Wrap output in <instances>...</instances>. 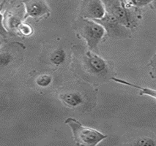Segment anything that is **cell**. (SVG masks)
Masks as SVG:
<instances>
[{"label": "cell", "mask_w": 156, "mask_h": 146, "mask_svg": "<svg viewBox=\"0 0 156 146\" xmlns=\"http://www.w3.org/2000/svg\"><path fill=\"white\" fill-rule=\"evenodd\" d=\"M78 59L81 69L86 75L97 81H102L107 78L109 74V65L95 52L90 49L84 50L78 56Z\"/></svg>", "instance_id": "1"}, {"label": "cell", "mask_w": 156, "mask_h": 146, "mask_svg": "<svg viewBox=\"0 0 156 146\" xmlns=\"http://www.w3.org/2000/svg\"><path fill=\"white\" fill-rule=\"evenodd\" d=\"M75 29L87 45L88 49L97 52L98 46L106 35V30L101 23L92 19L81 17L76 22Z\"/></svg>", "instance_id": "2"}, {"label": "cell", "mask_w": 156, "mask_h": 146, "mask_svg": "<svg viewBox=\"0 0 156 146\" xmlns=\"http://www.w3.org/2000/svg\"><path fill=\"white\" fill-rule=\"evenodd\" d=\"M65 123L71 129L77 145L95 146L107 138V135L92 128L85 127L75 118H68Z\"/></svg>", "instance_id": "3"}, {"label": "cell", "mask_w": 156, "mask_h": 146, "mask_svg": "<svg viewBox=\"0 0 156 146\" xmlns=\"http://www.w3.org/2000/svg\"><path fill=\"white\" fill-rule=\"evenodd\" d=\"M106 12L128 29L135 26L136 22L124 0H102Z\"/></svg>", "instance_id": "4"}, {"label": "cell", "mask_w": 156, "mask_h": 146, "mask_svg": "<svg viewBox=\"0 0 156 146\" xmlns=\"http://www.w3.org/2000/svg\"><path fill=\"white\" fill-rule=\"evenodd\" d=\"M101 23L106 30V34L112 39H126L130 37L129 29L123 26L113 15L106 12L104 18L99 21H96Z\"/></svg>", "instance_id": "5"}, {"label": "cell", "mask_w": 156, "mask_h": 146, "mask_svg": "<svg viewBox=\"0 0 156 146\" xmlns=\"http://www.w3.org/2000/svg\"><path fill=\"white\" fill-rule=\"evenodd\" d=\"M106 10L102 0H82L81 17L99 21L104 18Z\"/></svg>", "instance_id": "6"}, {"label": "cell", "mask_w": 156, "mask_h": 146, "mask_svg": "<svg viewBox=\"0 0 156 146\" xmlns=\"http://www.w3.org/2000/svg\"><path fill=\"white\" fill-rule=\"evenodd\" d=\"M25 8L23 20L28 18L39 19L50 15V9L45 0H23Z\"/></svg>", "instance_id": "7"}, {"label": "cell", "mask_w": 156, "mask_h": 146, "mask_svg": "<svg viewBox=\"0 0 156 146\" xmlns=\"http://www.w3.org/2000/svg\"><path fill=\"white\" fill-rule=\"evenodd\" d=\"M16 47L12 46L0 48V71L8 69L17 62L19 50L16 49Z\"/></svg>", "instance_id": "8"}, {"label": "cell", "mask_w": 156, "mask_h": 146, "mask_svg": "<svg viewBox=\"0 0 156 146\" xmlns=\"http://www.w3.org/2000/svg\"><path fill=\"white\" fill-rule=\"evenodd\" d=\"M59 100L65 105L69 107L75 108L84 104V98L81 93L78 91H66L59 94Z\"/></svg>", "instance_id": "9"}, {"label": "cell", "mask_w": 156, "mask_h": 146, "mask_svg": "<svg viewBox=\"0 0 156 146\" xmlns=\"http://www.w3.org/2000/svg\"><path fill=\"white\" fill-rule=\"evenodd\" d=\"M111 80H113L114 82L117 83L126 85V86H130V87L134 88V89H136L138 90H139V91H140V95L149 96V97H152V98H153L154 100H156V90L150 89V88L142 87V86H138V85L132 83L128 82V81H126L125 80H122V79L117 78V77H112V78H111Z\"/></svg>", "instance_id": "10"}, {"label": "cell", "mask_w": 156, "mask_h": 146, "mask_svg": "<svg viewBox=\"0 0 156 146\" xmlns=\"http://www.w3.org/2000/svg\"><path fill=\"white\" fill-rule=\"evenodd\" d=\"M66 57L67 54L65 50L61 48H57L51 53L49 57L50 62L56 66H61L65 62Z\"/></svg>", "instance_id": "11"}, {"label": "cell", "mask_w": 156, "mask_h": 146, "mask_svg": "<svg viewBox=\"0 0 156 146\" xmlns=\"http://www.w3.org/2000/svg\"><path fill=\"white\" fill-rule=\"evenodd\" d=\"M7 25L10 29H19L20 25L22 23V21L19 16L10 13L7 16Z\"/></svg>", "instance_id": "12"}, {"label": "cell", "mask_w": 156, "mask_h": 146, "mask_svg": "<svg viewBox=\"0 0 156 146\" xmlns=\"http://www.w3.org/2000/svg\"><path fill=\"white\" fill-rule=\"evenodd\" d=\"M53 81V77L51 75L44 74L38 76L36 79V84L41 88H47L51 84Z\"/></svg>", "instance_id": "13"}, {"label": "cell", "mask_w": 156, "mask_h": 146, "mask_svg": "<svg viewBox=\"0 0 156 146\" xmlns=\"http://www.w3.org/2000/svg\"><path fill=\"white\" fill-rule=\"evenodd\" d=\"M19 30L23 35L27 36V37L31 36L32 35V33H33V29H32V27L30 25L23 22H22V23L19 26Z\"/></svg>", "instance_id": "14"}, {"label": "cell", "mask_w": 156, "mask_h": 146, "mask_svg": "<svg viewBox=\"0 0 156 146\" xmlns=\"http://www.w3.org/2000/svg\"><path fill=\"white\" fill-rule=\"evenodd\" d=\"M133 145H155V140L150 138H141L138 139L136 142H134Z\"/></svg>", "instance_id": "15"}, {"label": "cell", "mask_w": 156, "mask_h": 146, "mask_svg": "<svg viewBox=\"0 0 156 146\" xmlns=\"http://www.w3.org/2000/svg\"><path fill=\"white\" fill-rule=\"evenodd\" d=\"M126 1L133 6L140 8V7H144L150 4L153 2V0H126Z\"/></svg>", "instance_id": "16"}, {"label": "cell", "mask_w": 156, "mask_h": 146, "mask_svg": "<svg viewBox=\"0 0 156 146\" xmlns=\"http://www.w3.org/2000/svg\"><path fill=\"white\" fill-rule=\"evenodd\" d=\"M149 66L151 68V70L150 72V76H151L152 78H156V53L152 57Z\"/></svg>", "instance_id": "17"}, {"label": "cell", "mask_w": 156, "mask_h": 146, "mask_svg": "<svg viewBox=\"0 0 156 146\" xmlns=\"http://www.w3.org/2000/svg\"><path fill=\"white\" fill-rule=\"evenodd\" d=\"M5 2V0H3V1L0 3V35H5V34L7 33L6 30H5V29L3 27L2 16V15H1V11H2V10L3 7H4Z\"/></svg>", "instance_id": "18"}, {"label": "cell", "mask_w": 156, "mask_h": 146, "mask_svg": "<svg viewBox=\"0 0 156 146\" xmlns=\"http://www.w3.org/2000/svg\"><path fill=\"white\" fill-rule=\"evenodd\" d=\"M3 42H4V39H2V37H0V48L2 47V45L3 44Z\"/></svg>", "instance_id": "19"}, {"label": "cell", "mask_w": 156, "mask_h": 146, "mask_svg": "<svg viewBox=\"0 0 156 146\" xmlns=\"http://www.w3.org/2000/svg\"><path fill=\"white\" fill-rule=\"evenodd\" d=\"M153 2V5L155 6V8H156V0H153V2Z\"/></svg>", "instance_id": "20"}]
</instances>
